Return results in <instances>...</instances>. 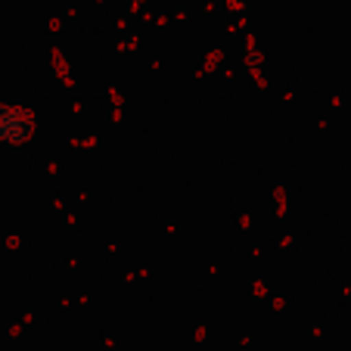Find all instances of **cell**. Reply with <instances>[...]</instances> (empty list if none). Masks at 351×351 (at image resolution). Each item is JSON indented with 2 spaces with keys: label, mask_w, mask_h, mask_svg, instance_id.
<instances>
[{
  "label": "cell",
  "mask_w": 351,
  "mask_h": 351,
  "mask_svg": "<svg viewBox=\"0 0 351 351\" xmlns=\"http://www.w3.org/2000/svg\"><path fill=\"white\" fill-rule=\"evenodd\" d=\"M32 115L19 106H0V140L3 143H22L32 137Z\"/></svg>",
  "instance_id": "1"
}]
</instances>
